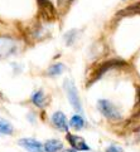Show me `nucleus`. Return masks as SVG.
Here are the masks:
<instances>
[{
	"label": "nucleus",
	"instance_id": "13",
	"mask_svg": "<svg viewBox=\"0 0 140 152\" xmlns=\"http://www.w3.org/2000/svg\"><path fill=\"white\" fill-rule=\"evenodd\" d=\"M63 70H64V66H63V64L56 63V64H53V66L49 67V69H48V74H51V75H58V74H61Z\"/></svg>",
	"mask_w": 140,
	"mask_h": 152
},
{
	"label": "nucleus",
	"instance_id": "15",
	"mask_svg": "<svg viewBox=\"0 0 140 152\" xmlns=\"http://www.w3.org/2000/svg\"><path fill=\"white\" fill-rule=\"evenodd\" d=\"M106 152H122V150L120 147H116V146H110V147L106 150Z\"/></svg>",
	"mask_w": 140,
	"mask_h": 152
},
{
	"label": "nucleus",
	"instance_id": "2",
	"mask_svg": "<svg viewBox=\"0 0 140 152\" xmlns=\"http://www.w3.org/2000/svg\"><path fill=\"white\" fill-rule=\"evenodd\" d=\"M125 62L121 61V59H111V61H107L105 63H102L101 66L96 69V72L94 73L92 75V80H91V83L95 82V80H97L100 79L102 75H104L107 70H110V69H114V68H119V67H122V66H125Z\"/></svg>",
	"mask_w": 140,
	"mask_h": 152
},
{
	"label": "nucleus",
	"instance_id": "7",
	"mask_svg": "<svg viewBox=\"0 0 140 152\" xmlns=\"http://www.w3.org/2000/svg\"><path fill=\"white\" fill-rule=\"evenodd\" d=\"M52 122L53 124L60 129V131H67L68 129V124H67V119H66V116H64L63 112H56L53 113L52 116Z\"/></svg>",
	"mask_w": 140,
	"mask_h": 152
},
{
	"label": "nucleus",
	"instance_id": "9",
	"mask_svg": "<svg viewBox=\"0 0 140 152\" xmlns=\"http://www.w3.org/2000/svg\"><path fill=\"white\" fill-rule=\"evenodd\" d=\"M63 148V145L58 140H48L44 143V151L46 152H58Z\"/></svg>",
	"mask_w": 140,
	"mask_h": 152
},
{
	"label": "nucleus",
	"instance_id": "4",
	"mask_svg": "<svg viewBox=\"0 0 140 152\" xmlns=\"http://www.w3.org/2000/svg\"><path fill=\"white\" fill-rule=\"evenodd\" d=\"M19 145L29 152H44V145L34 138H23L19 141Z\"/></svg>",
	"mask_w": 140,
	"mask_h": 152
},
{
	"label": "nucleus",
	"instance_id": "17",
	"mask_svg": "<svg viewBox=\"0 0 140 152\" xmlns=\"http://www.w3.org/2000/svg\"><path fill=\"white\" fill-rule=\"evenodd\" d=\"M62 152H76V151H74V150H63Z\"/></svg>",
	"mask_w": 140,
	"mask_h": 152
},
{
	"label": "nucleus",
	"instance_id": "11",
	"mask_svg": "<svg viewBox=\"0 0 140 152\" xmlns=\"http://www.w3.org/2000/svg\"><path fill=\"white\" fill-rule=\"evenodd\" d=\"M69 124H71V127H73L74 129H81L85 126V119L81 116H73L71 118V121H69Z\"/></svg>",
	"mask_w": 140,
	"mask_h": 152
},
{
	"label": "nucleus",
	"instance_id": "16",
	"mask_svg": "<svg viewBox=\"0 0 140 152\" xmlns=\"http://www.w3.org/2000/svg\"><path fill=\"white\" fill-rule=\"evenodd\" d=\"M136 137H138V140L140 141V127H139V129H138V133H136Z\"/></svg>",
	"mask_w": 140,
	"mask_h": 152
},
{
	"label": "nucleus",
	"instance_id": "18",
	"mask_svg": "<svg viewBox=\"0 0 140 152\" xmlns=\"http://www.w3.org/2000/svg\"><path fill=\"white\" fill-rule=\"evenodd\" d=\"M139 98H140V88H139Z\"/></svg>",
	"mask_w": 140,
	"mask_h": 152
},
{
	"label": "nucleus",
	"instance_id": "8",
	"mask_svg": "<svg viewBox=\"0 0 140 152\" xmlns=\"http://www.w3.org/2000/svg\"><path fill=\"white\" fill-rule=\"evenodd\" d=\"M32 102H33L37 107L43 108V107L47 104V98H46V96H44V92H43L42 89L34 92V93L32 94Z\"/></svg>",
	"mask_w": 140,
	"mask_h": 152
},
{
	"label": "nucleus",
	"instance_id": "6",
	"mask_svg": "<svg viewBox=\"0 0 140 152\" xmlns=\"http://www.w3.org/2000/svg\"><path fill=\"white\" fill-rule=\"evenodd\" d=\"M15 49L14 42L9 38H0V58L9 56L10 53H13Z\"/></svg>",
	"mask_w": 140,
	"mask_h": 152
},
{
	"label": "nucleus",
	"instance_id": "1",
	"mask_svg": "<svg viewBox=\"0 0 140 152\" xmlns=\"http://www.w3.org/2000/svg\"><path fill=\"white\" fill-rule=\"evenodd\" d=\"M99 111L104 115L107 119H111V121H119L121 119V115L120 112L117 111V108L112 104L110 101L107 99H100L97 103Z\"/></svg>",
	"mask_w": 140,
	"mask_h": 152
},
{
	"label": "nucleus",
	"instance_id": "5",
	"mask_svg": "<svg viewBox=\"0 0 140 152\" xmlns=\"http://www.w3.org/2000/svg\"><path fill=\"white\" fill-rule=\"evenodd\" d=\"M67 141L71 143V146H72L74 150H77V151H90L88 145L85 142L83 138L78 137V136H74V134L68 133L67 134Z\"/></svg>",
	"mask_w": 140,
	"mask_h": 152
},
{
	"label": "nucleus",
	"instance_id": "14",
	"mask_svg": "<svg viewBox=\"0 0 140 152\" xmlns=\"http://www.w3.org/2000/svg\"><path fill=\"white\" fill-rule=\"evenodd\" d=\"M76 34H77V30H71V31H68V33L64 35V39H66V42H67L68 45L73 44L74 39H76Z\"/></svg>",
	"mask_w": 140,
	"mask_h": 152
},
{
	"label": "nucleus",
	"instance_id": "10",
	"mask_svg": "<svg viewBox=\"0 0 140 152\" xmlns=\"http://www.w3.org/2000/svg\"><path fill=\"white\" fill-rule=\"evenodd\" d=\"M13 132H14V128L10 124V122H8L4 118H0V134L9 136V134H13Z\"/></svg>",
	"mask_w": 140,
	"mask_h": 152
},
{
	"label": "nucleus",
	"instance_id": "3",
	"mask_svg": "<svg viewBox=\"0 0 140 152\" xmlns=\"http://www.w3.org/2000/svg\"><path fill=\"white\" fill-rule=\"evenodd\" d=\"M64 88H66V92L68 94V99H69V103L72 104V107L77 112H82V106H81L80 97H78L77 89H76V87H74L73 82H71V80H66V82H64Z\"/></svg>",
	"mask_w": 140,
	"mask_h": 152
},
{
	"label": "nucleus",
	"instance_id": "12",
	"mask_svg": "<svg viewBox=\"0 0 140 152\" xmlns=\"http://www.w3.org/2000/svg\"><path fill=\"white\" fill-rule=\"evenodd\" d=\"M138 13H140V3L134 4L131 7H127L125 10H122L119 14L120 15H130V14H138Z\"/></svg>",
	"mask_w": 140,
	"mask_h": 152
}]
</instances>
